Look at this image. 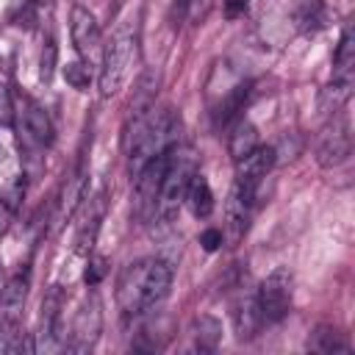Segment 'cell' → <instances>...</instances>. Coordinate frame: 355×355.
Segmentation results:
<instances>
[{"label": "cell", "mask_w": 355, "mask_h": 355, "mask_svg": "<svg viewBox=\"0 0 355 355\" xmlns=\"http://www.w3.org/2000/svg\"><path fill=\"white\" fill-rule=\"evenodd\" d=\"M222 11L227 19H236L247 11V0H222Z\"/></svg>", "instance_id": "32"}, {"label": "cell", "mask_w": 355, "mask_h": 355, "mask_svg": "<svg viewBox=\"0 0 355 355\" xmlns=\"http://www.w3.org/2000/svg\"><path fill=\"white\" fill-rule=\"evenodd\" d=\"M263 324H275L288 316L291 311V294H294V275L288 266H277L266 275V280L255 288Z\"/></svg>", "instance_id": "5"}, {"label": "cell", "mask_w": 355, "mask_h": 355, "mask_svg": "<svg viewBox=\"0 0 355 355\" xmlns=\"http://www.w3.org/2000/svg\"><path fill=\"white\" fill-rule=\"evenodd\" d=\"M64 78H67V83L72 89H80V92L89 89V83H92V72H89V67L83 61H69L64 67Z\"/></svg>", "instance_id": "27"}, {"label": "cell", "mask_w": 355, "mask_h": 355, "mask_svg": "<svg viewBox=\"0 0 355 355\" xmlns=\"http://www.w3.org/2000/svg\"><path fill=\"white\" fill-rule=\"evenodd\" d=\"M183 202L189 205V211L194 214V216H208L211 211H214V191H211V183L197 172L194 178H191V183H189V189H186V197H183Z\"/></svg>", "instance_id": "19"}, {"label": "cell", "mask_w": 355, "mask_h": 355, "mask_svg": "<svg viewBox=\"0 0 355 355\" xmlns=\"http://www.w3.org/2000/svg\"><path fill=\"white\" fill-rule=\"evenodd\" d=\"M136 42H139V22L125 19L111 33L108 44L103 47V58H100V97L103 100L114 97L122 89L128 69L136 58Z\"/></svg>", "instance_id": "3"}, {"label": "cell", "mask_w": 355, "mask_h": 355, "mask_svg": "<svg viewBox=\"0 0 355 355\" xmlns=\"http://www.w3.org/2000/svg\"><path fill=\"white\" fill-rule=\"evenodd\" d=\"M14 25H19V28H36V22H39V14H36V6H33V0H22V6L14 11Z\"/></svg>", "instance_id": "28"}, {"label": "cell", "mask_w": 355, "mask_h": 355, "mask_svg": "<svg viewBox=\"0 0 355 355\" xmlns=\"http://www.w3.org/2000/svg\"><path fill=\"white\" fill-rule=\"evenodd\" d=\"M230 319H233V330L239 341H250L261 333L263 327V316H261V305H258V291L255 288H241L239 297L230 305Z\"/></svg>", "instance_id": "11"}, {"label": "cell", "mask_w": 355, "mask_h": 355, "mask_svg": "<svg viewBox=\"0 0 355 355\" xmlns=\"http://www.w3.org/2000/svg\"><path fill=\"white\" fill-rule=\"evenodd\" d=\"M166 161H169V150L158 153L155 158H150L136 172V219L141 225L155 219L158 191H161V180H164V172H166Z\"/></svg>", "instance_id": "6"}, {"label": "cell", "mask_w": 355, "mask_h": 355, "mask_svg": "<svg viewBox=\"0 0 355 355\" xmlns=\"http://www.w3.org/2000/svg\"><path fill=\"white\" fill-rule=\"evenodd\" d=\"M55 58H58V47H55V39L47 36L44 39V47H42V61H39V78L44 83L53 80V69H55Z\"/></svg>", "instance_id": "26"}, {"label": "cell", "mask_w": 355, "mask_h": 355, "mask_svg": "<svg viewBox=\"0 0 355 355\" xmlns=\"http://www.w3.org/2000/svg\"><path fill=\"white\" fill-rule=\"evenodd\" d=\"M308 349L319 352V355H338V352H349V341L344 338V333H338L330 324H322L311 333L308 338Z\"/></svg>", "instance_id": "20"}, {"label": "cell", "mask_w": 355, "mask_h": 355, "mask_svg": "<svg viewBox=\"0 0 355 355\" xmlns=\"http://www.w3.org/2000/svg\"><path fill=\"white\" fill-rule=\"evenodd\" d=\"M86 178H89V169H86V158L80 155V161H78L72 178H69L67 186H64L61 202H58V219H61V222H67V219L75 214V208L80 205V200H83V194H86Z\"/></svg>", "instance_id": "15"}, {"label": "cell", "mask_w": 355, "mask_h": 355, "mask_svg": "<svg viewBox=\"0 0 355 355\" xmlns=\"http://www.w3.org/2000/svg\"><path fill=\"white\" fill-rule=\"evenodd\" d=\"M33 349L36 352H61V349H67V336L61 330V288L58 286H53L44 294Z\"/></svg>", "instance_id": "7"}, {"label": "cell", "mask_w": 355, "mask_h": 355, "mask_svg": "<svg viewBox=\"0 0 355 355\" xmlns=\"http://www.w3.org/2000/svg\"><path fill=\"white\" fill-rule=\"evenodd\" d=\"M352 67H355V33L352 25L347 22L333 55V78H352Z\"/></svg>", "instance_id": "23"}, {"label": "cell", "mask_w": 355, "mask_h": 355, "mask_svg": "<svg viewBox=\"0 0 355 355\" xmlns=\"http://www.w3.org/2000/svg\"><path fill=\"white\" fill-rule=\"evenodd\" d=\"M175 133H178V119L169 108H150L139 116H130L128 128H125V153H128V166L130 175L136 178V172L155 158L158 153L169 150L175 144Z\"/></svg>", "instance_id": "2"}, {"label": "cell", "mask_w": 355, "mask_h": 355, "mask_svg": "<svg viewBox=\"0 0 355 355\" xmlns=\"http://www.w3.org/2000/svg\"><path fill=\"white\" fill-rule=\"evenodd\" d=\"M222 241H225V236H222V230H219V227H205V230L200 233V244H202V250H208V252L219 250V247H222Z\"/></svg>", "instance_id": "31"}, {"label": "cell", "mask_w": 355, "mask_h": 355, "mask_svg": "<svg viewBox=\"0 0 355 355\" xmlns=\"http://www.w3.org/2000/svg\"><path fill=\"white\" fill-rule=\"evenodd\" d=\"M0 161H3V147H0Z\"/></svg>", "instance_id": "34"}, {"label": "cell", "mask_w": 355, "mask_h": 355, "mask_svg": "<svg viewBox=\"0 0 355 355\" xmlns=\"http://www.w3.org/2000/svg\"><path fill=\"white\" fill-rule=\"evenodd\" d=\"M14 214H17V211H14V208L8 205V200L0 194V233H6V230H8V225H11Z\"/></svg>", "instance_id": "33"}, {"label": "cell", "mask_w": 355, "mask_h": 355, "mask_svg": "<svg viewBox=\"0 0 355 355\" xmlns=\"http://www.w3.org/2000/svg\"><path fill=\"white\" fill-rule=\"evenodd\" d=\"M255 147H258V128H255L252 122H247V119H239V122L233 125V130H230V139H227V153H230V158L239 164V161H244Z\"/></svg>", "instance_id": "18"}, {"label": "cell", "mask_w": 355, "mask_h": 355, "mask_svg": "<svg viewBox=\"0 0 355 355\" xmlns=\"http://www.w3.org/2000/svg\"><path fill=\"white\" fill-rule=\"evenodd\" d=\"M194 175H197V153L191 147H186V144H172L169 147L166 172H164V180H161V191H158L155 219H161L164 225H169L175 219V214L183 205L186 189H189Z\"/></svg>", "instance_id": "4"}, {"label": "cell", "mask_w": 355, "mask_h": 355, "mask_svg": "<svg viewBox=\"0 0 355 355\" xmlns=\"http://www.w3.org/2000/svg\"><path fill=\"white\" fill-rule=\"evenodd\" d=\"M100 330H103V305L97 300V294H92L78 316H75V324H72V333H69V341H67V349L69 352H89L97 338H100Z\"/></svg>", "instance_id": "10"}, {"label": "cell", "mask_w": 355, "mask_h": 355, "mask_svg": "<svg viewBox=\"0 0 355 355\" xmlns=\"http://www.w3.org/2000/svg\"><path fill=\"white\" fill-rule=\"evenodd\" d=\"M22 349H33V344H25L19 322L0 319V352H22Z\"/></svg>", "instance_id": "24"}, {"label": "cell", "mask_w": 355, "mask_h": 355, "mask_svg": "<svg viewBox=\"0 0 355 355\" xmlns=\"http://www.w3.org/2000/svg\"><path fill=\"white\" fill-rule=\"evenodd\" d=\"M349 150H352V136H349V122L347 116L341 114H333V122L322 130L319 136V144H316V164L330 169V166H338L349 158Z\"/></svg>", "instance_id": "9"}, {"label": "cell", "mask_w": 355, "mask_h": 355, "mask_svg": "<svg viewBox=\"0 0 355 355\" xmlns=\"http://www.w3.org/2000/svg\"><path fill=\"white\" fill-rule=\"evenodd\" d=\"M250 92H252V83H239L227 92V97L219 103V108L214 111V125H227L239 116V111H244L247 100H250Z\"/></svg>", "instance_id": "21"}, {"label": "cell", "mask_w": 355, "mask_h": 355, "mask_svg": "<svg viewBox=\"0 0 355 355\" xmlns=\"http://www.w3.org/2000/svg\"><path fill=\"white\" fill-rule=\"evenodd\" d=\"M28 283H31V272H19L8 280V286L3 288V297H0V313L3 319L8 322H19L22 316V308H25V297H28Z\"/></svg>", "instance_id": "14"}, {"label": "cell", "mask_w": 355, "mask_h": 355, "mask_svg": "<svg viewBox=\"0 0 355 355\" xmlns=\"http://www.w3.org/2000/svg\"><path fill=\"white\" fill-rule=\"evenodd\" d=\"M191 341H194V349H200V352H214L216 349V344H219V338H222V324L214 319V316H208V313H202V316H197L194 322H191Z\"/></svg>", "instance_id": "22"}, {"label": "cell", "mask_w": 355, "mask_h": 355, "mask_svg": "<svg viewBox=\"0 0 355 355\" xmlns=\"http://www.w3.org/2000/svg\"><path fill=\"white\" fill-rule=\"evenodd\" d=\"M158 86H161V72L158 69H144L139 75L136 89H133V100H130V116H139V114H144L155 105Z\"/></svg>", "instance_id": "16"}, {"label": "cell", "mask_w": 355, "mask_h": 355, "mask_svg": "<svg viewBox=\"0 0 355 355\" xmlns=\"http://www.w3.org/2000/svg\"><path fill=\"white\" fill-rule=\"evenodd\" d=\"M250 214H252V202L247 197H241L236 189H230L227 202H225V233H222V236H227L230 247H236L241 241V236L247 233Z\"/></svg>", "instance_id": "13"}, {"label": "cell", "mask_w": 355, "mask_h": 355, "mask_svg": "<svg viewBox=\"0 0 355 355\" xmlns=\"http://www.w3.org/2000/svg\"><path fill=\"white\" fill-rule=\"evenodd\" d=\"M105 202H108L105 191H97L89 200V205H86V211H83V216H80V222L75 227V252L78 255H92L97 233H100V225H103V216H105Z\"/></svg>", "instance_id": "12"}, {"label": "cell", "mask_w": 355, "mask_h": 355, "mask_svg": "<svg viewBox=\"0 0 355 355\" xmlns=\"http://www.w3.org/2000/svg\"><path fill=\"white\" fill-rule=\"evenodd\" d=\"M172 286V263L164 258H141L130 263L116 288V300L125 316H141L150 313Z\"/></svg>", "instance_id": "1"}, {"label": "cell", "mask_w": 355, "mask_h": 355, "mask_svg": "<svg viewBox=\"0 0 355 355\" xmlns=\"http://www.w3.org/2000/svg\"><path fill=\"white\" fill-rule=\"evenodd\" d=\"M69 33L75 42V50L80 55V61L86 67H94L103 58V47H100V28L97 19L89 8L83 6H72L69 11Z\"/></svg>", "instance_id": "8"}, {"label": "cell", "mask_w": 355, "mask_h": 355, "mask_svg": "<svg viewBox=\"0 0 355 355\" xmlns=\"http://www.w3.org/2000/svg\"><path fill=\"white\" fill-rule=\"evenodd\" d=\"M349 94H352V78H333V80L319 92V100H316L319 114H324V116L338 114V111L347 105Z\"/></svg>", "instance_id": "17"}, {"label": "cell", "mask_w": 355, "mask_h": 355, "mask_svg": "<svg viewBox=\"0 0 355 355\" xmlns=\"http://www.w3.org/2000/svg\"><path fill=\"white\" fill-rule=\"evenodd\" d=\"M25 186H28V183H25V175H22V178H14V180L8 183V189L3 191V197L8 200V205H11L14 211L22 205V197H25Z\"/></svg>", "instance_id": "30"}, {"label": "cell", "mask_w": 355, "mask_h": 355, "mask_svg": "<svg viewBox=\"0 0 355 355\" xmlns=\"http://www.w3.org/2000/svg\"><path fill=\"white\" fill-rule=\"evenodd\" d=\"M108 272V261L103 255H89V266H86V283L97 286Z\"/></svg>", "instance_id": "29"}, {"label": "cell", "mask_w": 355, "mask_h": 355, "mask_svg": "<svg viewBox=\"0 0 355 355\" xmlns=\"http://www.w3.org/2000/svg\"><path fill=\"white\" fill-rule=\"evenodd\" d=\"M327 17H330L327 8H324L319 0H311V3H305L302 11L297 14V22H300L302 31H319V28L327 25Z\"/></svg>", "instance_id": "25"}]
</instances>
